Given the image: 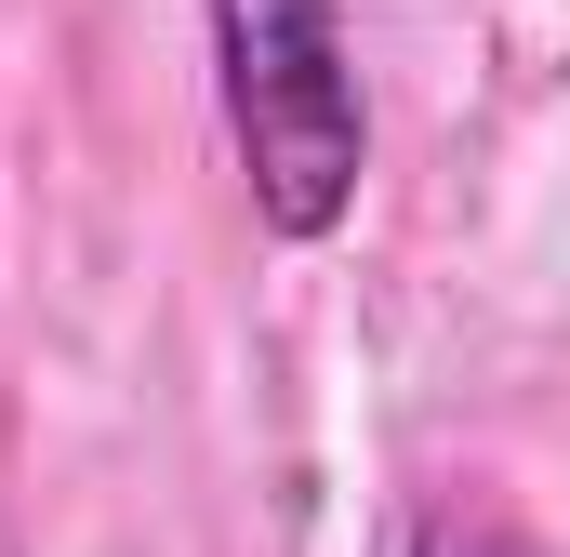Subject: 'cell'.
Returning a JSON list of instances; mask_svg holds the SVG:
<instances>
[{"label":"cell","instance_id":"obj_2","mask_svg":"<svg viewBox=\"0 0 570 557\" xmlns=\"http://www.w3.org/2000/svg\"><path fill=\"white\" fill-rule=\"evenodd\" d=\"M399 557H544V545H531V531H518L504 505H425Z\"/></svg>","mask_w":570,"mask_h":557},{"label":"cell","instance_id":"obj_1","mask_svg":"<svg viewBox=\"0 0 570 557\" xmlns=\"http://www.w3.org/2000/svg\"><path fill=\"white\" fill-rule=\"evenodd\" d=\"M199 13H213V94H226V146H239L253 226L318 253L358 213V173H372L345 0H199Z\"/></svg>","mask_w":570,"mask_h":557}]
</instances>
